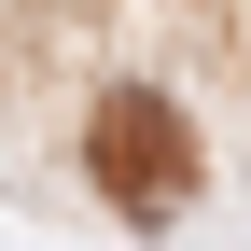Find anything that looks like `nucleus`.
Here are the masks:
<instances>
[{"instance_id":"nucleus-1","label":"nucleus","mask_w":251,"mask_h":251,"mask_svg":"<svg viewBox=\"0 0 251 251\" xmlns=\"http://www.w3.org/2000/svg\"><path fill=\"white\" fill-rule=\"evenodd\" d=\"M84 153H98V196H112V209H140V224H168V209L196 196V126L153 98V84H112L98 126H84Z\"/></svg>"}]
</instances>
